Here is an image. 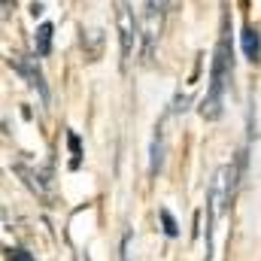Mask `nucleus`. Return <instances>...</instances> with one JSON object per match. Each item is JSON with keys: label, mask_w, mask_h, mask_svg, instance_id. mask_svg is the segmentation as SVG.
Instances as JSON below:
<instances>
[{"label": "nucleus", "mask_w": 261, "mask_h": 261, "mask_svg": "<svg viewBox=\"0 0 261 261\" xmlns=\"http://www.w3.org/2000/svg\"><path fill=\"white\" fill-rule=\"evenodd\" d=\"M231 79V34H228V18L222 21V37L213 52V67H210V85L206 97L200 100V116L206 122L222 119V100H225V85Z\"/></svg>", "instance_id": "f257e3e1"}, {"label": "nucleus", "mask_w": 261, "mask_h": 261, "mask_svg": "<svg viewBox=\"0 0 261 261\" xmlns=\"http://www.w3.org/2000/svg\"><path fill=\"white\" fill-rule=\"evenodd\" d=\"M52 34H55V28H52L49 21H43V24L37 28L34 43H37V55H40V58H46V55L52 52Z\"/></svg>", "instance_id": "0eeeda50"}, {"label": "nucleus", "mask_w": 261, "mask_h": 261, "mask_svg": "<svg viewBox=\"0 0 261 261\" xmlns=\"http://www.w3.org/2000/svg\"><path fill=\"white\" fill-rule=\"evenodd\" d=\"M6 261H34V258H31V252H24L21 246H9V249H6Z\"/></svg>", "instance_id": "9d476101"}, {"label": "nucleus", "mask_w": 261, "mask_h": 261, "mask_svg": "<svg viewBox=\"0 0 261 261\" xmlns=\"http://www.w3.org/2000/svg\"><path fill=\"white\" fill-rule=\"evenodd\" d=\"M67 140H70V149H73V167H79V140H76V134H70Z\"/></svg>", "instance_id": "9b49d317"}, {"label": "nucleus", "mask_w": 261, "mask_h": 261, "mask_svg": "<svg viewBox=\"0 0 261 261\" xmlns=\"http://www.w3.org/2000/svg\"><path fill=\"white\" fill-rule=\"evenodd\" d=\"M15 170L24 176V182H28V189H31V192H37L40 197H49V189L40 182V179H43L40 173H34V170H31V167H24V164H15Z\"/></svg>", "instance_id": "6e6552de"}, {"label": "nucleus", "mask_w": 261, "mask_h": 261, "mask_svg": "<svg viewBox=\"0 0 261 261\" xmlns=\"http://www.w3.org/2000/svg\"><path fill=\"white\" fill-rule=\"evenodd\" d=\"M9 64H12L15 73H21V76L28 79V85H31L43 100H49V85H46V76H43V70L37 67V61H31V58H24V55H12Z\"/></svg>", "instance_id": "20e7f679"}, {"label": "nucleus", "mask_w": 261, "mask_h": 261, "mask_svg": "<svg viewBox=\"0 0 261 261\" xmlns=\"http://www.w3.org/2000/svg\"><path fill=\"white\" fill-rule=\"evenodd\" d=\"M119 40H122V61L130 64L137 43H140V21L134 18V9H130L128 0L119 3Z\"/></svg>", "instance_id": "7ed1b4c3"}, {"label": "nucleus", "mask_w": 261, "mask_h": 261, "mask_svg": "<svg viewBox=\"0 0 261 261\" xmlns=\"http://www.w3.org/2000/svg\"><path fill=\"white\" fill-rule=\"evenodd\" d=\"M164 164V125L155 128V137H152V164H149V173L155 176Z\"/></svg>", "instance_id": "423d86ee"}, {"label": "nucleus", "mask_w": 261, "mask_h": 261, "mask_svg": "<svg viewBox=\"0 0 261 261\" xmlns=\"http://www.w3.org/2000/svg\"><path fill=\"white\" fill-rule=\"evenodd\" d=\"M234 176L237 173H234L231 164L219 167L216 176H213V186H210V195H206V210H210V219H206V258L213 252V225L222 216V210L231 203V195H234Z\"/></svg>", "instance_id": "f03ea898"}, {"label": "nucleus", "mask_w": 261, "mask_h": 261, "mask_svg": "<svg viewBox=\"0 0 261 261\" xmlns=\"http://www.w3.org/2000/svg\"><path fill=\"white\" fill-rule=\"evenodd\" d=\"M158 216H161V222H164V234H167V237H176V234H179V228H176V219H173L167 210H161Z\"/></svg>", "instance_id": "1a4fd4ad"}, {"label": "nucleus", "mask_w": 261, "mask_h": 261, "mask_svg": "<svg viewBox=\"0 0 261 261\" xmlns=\"http://www.w3.org/2000/svg\"><path fill=\"white\" fill-rule=\"evenodd\" d=\"M240 37H243V55H246V58L255 64V61L261 58V34L252 28V24H246Z\"/></svg>", "instance_id": "39448f33"}]
</instances>
